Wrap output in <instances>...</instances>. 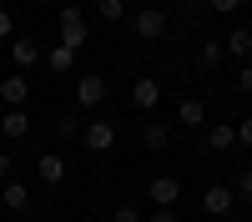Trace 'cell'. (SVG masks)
Segmentation results:
<instances>
[{
    "mask_svg": "<svg viewBox=\"0 0 252 222\" xmlns=\"http://www.w3.org/2000/svg\"><path fill=\"white\" fill-rule=\"evenodd\" d=\"M131 31H136L141 40H161V35H166V15H161L157 5H146V10L131 15Z\"/></svg>",
    "mask_w": 252,
    "mask_h": 222,
    "instance_id": "5b68a950",
    "label": "cell"
},
{
    "mask_svg": "<svg viewBox=\"0 0 252 222\" xmlns=\"http://www.w3.org/2000/svg\"><path fill=\"white\" fill-rule=\"evenodd\" d=\"M0 101H5V106H26V101H31L26 76H5V81H0Z\"/></svg>",
    "mask_w": 252,
    "mask_h": 222,
    "instance_id": "5bb4252c",
    "label": "cell"
},
{
    "mask_svg": "<svg viewBox=\"0 0 252 222\" xmlns=\"http://www.w3.org/2000/svg\"><path fill=\"white\" fill-rule=\"evenodd\" d=\"M177 121H182V127H192V131L207 127V101H202V96H182V101H177Z\"/></svg>",
    "mask_w": 252,
    "mask_h": 222,
    "instance_id": "ba28073f",
    "label": "cell"
},
{
    "mask_svg": "<svg viewBox=\"0 0 252 222\" xmlns=\"http://www.w3.org/2000/svg\"><path fill=\"white\" fill-rule=\"evenodd\" d=\"M76 56H81V51H71V46H61V40H56V46L46 51V66H51L56 76H71V71H76Z\"/></svg>",
    "mask_w": 252,
    "mask_h": 222,
    "instance_id": "7c38bea8",
    "label": "cell"
},
{
    "mask_svg": "<svg viewBox=\"0 0 252 222\" xmlns=\"http://www.w3.org/2000/svg\"><path fill=\"white\" fill-rule=\"evenodd\" d=\"M131 106H136V111H157V106H161V81H157V76H141L136 86H131Z\"/></svg>",
    "mask_w": 252,
    "mask_h": 222,
    "instance_id": "52a82bcc",
    "label": "cell"
},
{
    "mask_svg": "<svg viewBox=\"0 0 252 222\" xmlns=\"http://www.w3.org/2000/svg\"><path fill=\"white\" fill-rule=\"evenodd\" d=\"M0 202H5L10 212H26L31 207V187L26 182H0Z\"/></svg>",
    "mask_w": 252,
    "mask_h": 222,
    "instance_id": "4fadbf2b",
    "label": "cell"
},
{
    "mask_svg": "<svg viewBox=\"0 0 252 222\" xmlns=\"http://www.w3.org/2000/svg\"><path fill=\"white\" fill-rule=\"evenodd\" d=\"M141 222H177V212H172V207H157L152 217H141Z\"/></svg>",
    "mask_w": 252,
    "mask_h": 222,
    "instance_id": "d4e9b609",
    "label": "cell"
},
{
    "mask_svg": "<svg viewBox=\"0 0 252 222\" xmlns=\"http://www.w3.org/2000/svg\"><path fill=\"white\" fill-rule=\"evenodd\" d=\"M35 172H40V182H46V187H61V182H66V157H56V152H40Z\"/></svg>",
    "mask_w": 252,
    "mask_h": 222,
    "instance_id": "9c48e42d",
    "label": "cell"
},
{
    "mask_svg": "<svg viewBox=\"0 0 252 222\" xmlns=\"http://www.w3.org/2000/svg\"><path fill=\"white\" fill-rule=\"evenodd\" d=\"M31 5H40V0H31Z\"/></svg>",
    "mask_w": 252,
    "mask_h": 222,
    "instance_id": "83f0119b",
    "label": "cell"
},
{
    "mask_svg": "<svg viewBox=\"0 0 252 222\" xmlns=\"http://www.w3.org/2000/svg\"><path fill=\"white\" fill-rule=\"evenodd\" d=\"M146 197H152V207H177V197H182V177H152L146 182Z\"/></svg>",
    "mask_w": 252,
    "mask_h": 222,
    "instance_id": "277c9868",
    "label": "cell"
},
{
    "mask_svg": "<svg viewBox=\"0 0 252 222\" xmlns=\"http://www.w3.org/2000/svg\"><path fill=\"white\" fill-rule=\"evenodd\" d=\"M56 26H61V46H71V51H81V46L91 40V26H86V15H81L76 5H66V10H61V20H56Z\"/></svg>",
    "mask_w": 252,
    "mask_h": 222,
    "instance_id": "6da1fadb",
    "label": "cell"
},
{
    "mask_svg": "<svg viewBox=\"0 0 252 222\" xmlns=\"http://www.w3.org/2000/svg\"><path fill=\"white\" fill-rule=\"evenodd\" d=\"M207 5H212V15H237L242 0H207Z\"/></svg>",
    "mask_w": 252,
    "mask_h": 222,
    "instance_id": "44dd1931",
    "label": "cell"
},
{
    "mask_svg": "<svg viewBox=\"0 0 252 222\" xmlns=\"http://www.w3.org/2000/svg\"><path fill=\"white\" fill-rule=\"evenodd\" d=\"M26 131H31L26 111H5V116H0V136H26Z\"/></svg>",
    "mask_w": 252,
    "mask_h": 222,
    "instance_id": "e0dca14e",
    "label": "cell"
},
{
    "mask_svg": "<svg viewBox=\"0 0 252 222\" xmlns=\"http://www.w3.org/2000/svg\"><path fill=\"white\" fill-rule=\"evenodd\" d=\"M96 15L106 20V26H116V20L126 15V5H121V0H96Z\"/></svg>",
    "mask_w": 252,
    "mask_h": 222,
    "instance_id": "d6986e66",
    "label": "cell"
},
{
    "mask_svg": "<svg viewBox=\"0 0 252 222\" xmlns=\"http://www.w3.org/2000/svg\"><path fill=\"white\" fill-rule=\"evenodd\" d=\"M207 147L212 152H232L237 147V127L232 121H212V127H207Z\"/></svg>",
    "mask_w": 252,
    "mask_h": 222,
    "instance_id": "8fae6325",
    "label": "cell"
},
{
    "mask_svg": "<svg viewBox=\"0 0 252 222\" xmlns=\"http://www.w3.org/2000/svg\"><path fill=\"white\" fill-rule=\"evenodd\" d=\"M232 192H237V197H247V202H252V167H242V172H237V187H232Z\"/></svg>",
    "mask_w": 252,
    "mask_h": 222,
    "instance_id": "ffe728a7",
    "label": "cell"
},
{
    "mask_svg": "<svg viewBox=\"0 0 252 222\" xmlns=\"http://www.w3.org/2000/svg\"><path fill=\"white\" fill-rule=\"evenodd\" d=\"M232 207H237V192L227 187V182H212V187L202 192V212H207V217H227Z\"/></svg>",
    "mask_w": 252,
    "mask_h": 222,
    "instance_id": "3957f363",
    "label": "cell"
},
{
    "mask_svg": "<svg viewBox=\"0 0 252 222\" xmlns=\"http://www.w3.org/2000/svg\"><path fill=\"white\" fill-rule=\"evenodd\" d=\"M81 141H86V152H111V147H116V127H111L106 116H96L91 127L81 131Z\"/></svg>",
    "mask_w": 252,
    "mask_h": 222,
    "instance_id": "8992f818",
    "label": "cell"
},
{
    "mask_svg": "<svg viewBox=\"0 0 252 222\" xmlns=\"http://www.w3.org/2000/svg\"><path fill=\"white\" fill-rule=\"evenodd\" d=\"M10 172H15V161H10V152H0V182H10Z\"/></svg>",
    "mask_w": 252,
    "mask_h": 222,
    "instance_id": "484cf974",
    "label": "cell"
},
{
    "mask_svg": "<svg viewBox=\"0 0 252 222\" xmlns=\"http://www.w3.org/2000/svg\"><path fill=\"white\" fill-rule=\"evenodd\" d=\"M10 61H15L20 71H31V66H40V46H35L31 35H15L10 40Z\"/></svg>",
    "mask_w": 252,
    "mask_h": 222,
    "instance_id": "30bf717a",
    "label": "cell"
},
{
    "mask_svg": "<svg viewBox=\"0 0 252 222\" xmlns=\"http://www.w3.org/2000/svg\"><path fill=\"white\" fill-rule=\"evenodd\" d=\"M101 101H106V76H96V71H86L76 81V106L81 111H96Z\"/></svg>",
    "mask_w": 252,
    "mask_h": 222,
    "instance_id": "7a4b0ae2",
    "label": "cell"
},
{
    "mask_svg": "<svg viewBox=\"0 0 252 222\" xmlns=\"http://www.w3.org/2000/svg\"><path fill=\"white\" fill-rule=\"evenodd\" d=\"M222 51H227V56H252V31H247V26H232L227 40H222Z\"/></svg>",
    "mask_w": 252,
    "mask_h": 222,
    "instance_id": "2e32d148",
    "label": "cell"
},
{
    "mask_svg": "<svg viewBox=\"0 0 252 222\" xmlns=\"http://www.w3.org/2000/svg\"><path fill=\"white\" fill-rule=\"evenodd\" d=\"M237 141H242V147H252V116H247L242 127H237Z\"/></svg>",
    "mask_w": 252,
    "mask_h": 222,
    "instance_id": "4316f807",
    "label": "cell"
},
{
    "mask_svg": "<svg viewBox=\"0 0 252 222\" xmlns=\"http://www.w3.org/2000/svg\"><path fill=\"white\" fill-rule=\"evenodd\" d=\"M237 91L252 96V66H247V61H242V71H237Z\"/></svg>",
    "mask_w": 252,
    "mask_h": 222,
    "instance_id": "603a6c76",
    "label": "cell"
},
{
    "mask_svg": "<svg viewBox=\"0 0 252 222\" xmlns=\"http://www.w3.org/2000/svg\"><path fill=\"white\" fill-rule=\"evenodd\" d=\"M222 56H227V51L217 46V40H202V51H197V66H202V71H217V66H222Z\"/></svg>",
    "mask_w": 252,
    "mask_h": 222,
    "instance_id": "ac0fdd59",
    "label": "cell"
},
{
    "mask_svg": "<svg viewBox=\"0 0 252 222\" xmlns=\"http://www.w3.org/2000/svg\"><path fill=\"white\" fill-rule=\"evenodd\" d=\"M141 147L146 152H166V147H172V131H166L161 121H146V127H141Z\"/></svg>",
    "mask_w": 252,
    "mask_h": 222,
    "instance_id": "9a60e30c",
    "label": "cell"
},
{
    "mask_svg": "<svg viewBox=\"0 0 252 222\" xmlns=\"http://www.w3.org/2000/svg\"><path fill=\"white\" fill-rule=\"evenodd\" d=\"M0 40H15V15L0 5Z\"/></svg>",
    "mask_w": 252,
    "mask_h": 222,
    "instance_id": "7402d4cb",
    "label": "cell"
},
{
    "mask_svg": "<svg viewBox=\"0 0 252 222\" xmlns=\"http://www.w3.org/2000/svg\"><path fill=\"white\" fill-rule=\"evenodd\" d=\"M116 222H141V212L131 207V202H121V207H116Z\"/></svg>",
    "mask_w": 252,
    "mask_h": 222,
    "instance_id": "cb8c5ba5",
    "label": "cell"
}]
</instances>
